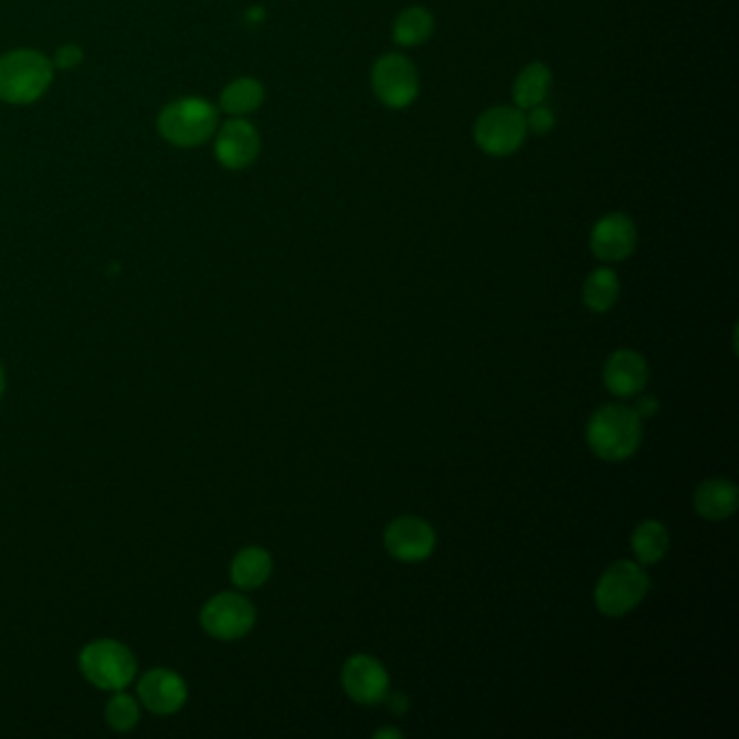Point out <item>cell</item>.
Wrapping results in <instances>:
<instances>
[{
    "mask_svg": "<svg viewBox=\"0 0 739 739\" xmlns=\"http://www.w3.org/2000/svg\"><path fill=\"white\" fill-rule=\"evenodd\" d=\"M345 694L358 705L382 703L391 689V679L382 662L371 655H353L341 671Z\"/></svg>",
    "mask_w": 739,
    "mask_h": 739,
    "instance_id": "30bf717a",
    "label": "cell"
},
{
    "mask_svg": "<svg viewBox=\"0 0 739 739\" xmlns=\"http://www.w3.org/2000/svg\"><path fill=\"white\" fill-rule=\"evenodd\" d=\"M139 703L124 694L122 689L115 692L112 696V700L107 703V711H105V718H107V725L114 729V731H119V733H126L130 729L137 727L139 722Z\"/></svg>",
    "mask_w": 739,
    "mask_h": 739,
    "instance_id": "7402d4cb",
    "label": "cell"
},
{
    "mask_svg": "<svg viewBox=\"0 0 739 739\" xmlns=\"http://www.w3.org/2000/svg\"><path fill=\"white\" fill-rule=\"evenodd\" d=\"M522 114H525V122H527V130H531L536 135H547L556 126V115L545 105H538V107H534L529 112H522Z\"/></svg>",
    "mask_w": 739,
    "mask_h": 739,
    "instance_id": "603a6c76",
    "label": "cell"
},
{
    "mask_svg": "<svg viewBox=\"0 0 739 739\" xmlns=\"http://www.w3.org/2000/svg\"><path fill=\"white\" fill-rule=\"evenodd\" d=\"M137 694L141 698V705L159 716H171L180 711L189 696L187 683L168 668H152L144 673L137 682Z\"/></svg>",
    "mask_w": 739,
    "mask_h": 739,
    "instance_id": "7c38bea8",
    "label": "cell"
},
{
    "mask_svg": "<svg viewBox=\"0 0 739 739\" xmlns=\"http://www.w3.org/2000/svg\"><path fill=\"white\" fill-rule=\"evenodd\" d=\"M200 623L215 640H241L256 623V610L245 597L236 592H222L207 601L200 612Z\"/></svg>",
    "mask_w": 739,
    "mask_h": 739,
    "instance_id": "ba28073f",
    "label": "cell"
},
{
    "mask_svg": "<svg viewBox=\"0 0 739 739\" xmlns=\"http://www.w3.org/2000/svg\"><path fill=\"white\" fill-rule=\"evenodd\" d=\"M603 382L616 398H635L648 382V365L642 353L619 349L605 362Z\"/></svg>",
    "mask_w": 739,
    "mask_h": 739,
    "instance_id": "5bb4252c",
    "label": "cell"
},
{
    "mask_svg": "<svg viewBox=\"0 0 739 739\" xmlns=\"http://www.w3.org/2000/svg\"><path fill=\"white\" fill-rule=\"evenodd\" d=\"M83 677L98 689L119 692L137 677V659L133 651L117 640H96L78 655Z\"/></svg>",
    "mask_w": 739,
    "mask_h": 739,
    "instance_id": "3957f363",
    "label": "cell"
},
{
    "mask_svg": "<svg viewBox=\"0 0 739 739\" xmlns=\"http://www.w3.org/2000/svg\"><path fill=\"white\" fill-rule=\"evenodd\" d=\"M671 549V536L664 522L659 520H644L642 525L635 527L631 536V551L637 558L640 564H657L659 560L666 558Z\"/></svg>",
    "mask_w": 739,
    "mask_h": 739,
    "instance_id": "ac0fdd59",
    "label": "cell"
},
{
    "mask_svg": "<svg viewBox=\"0 0 739 739\" xmlns=\"http://www.w3.org/2000/svg\"><path fill=\"white\" fill-rule=\"evenodd\" d=\"M376 738L382 739V738H401V733L399 731H395V729H382V731H378L376 733Z\"/></svg>",
    "mask_w": 739,
    "mask_h": 739,
    "instance_id": "4316f807",
    "label": "cell"
},
{
    "mask_svg": "<svg viewBox=\"0 0 739 739\" xmlns=\"http://www.w3.org/2000/svg\"><path fill=\"white\" fill-rule=\"evenodd\" d=\"M585 441L592 454L608 462H621L637 452L642 443V419L626 405L599 408L585 430Z\"/></svg>",
    "mask_w": 739,
    "mask_h": 739,
    "instance_id": "6da1fadb",
    "label": "cell"
},
{
    "mask_svg": "<svg viewBox=\"0 0 739 739\" xmlns=\"http://www.w3.org/2000/svg\"><path fill=\"white\" fill-rule=\"evenodd\" d=\"M4 371H2V367H0V398H2V393H4Z\"/></svg>",
    "mask_w": 739,
    "mask_h": 739,
    "instance_id": "83f0119b",
    "label": "cell"
},
{
    "mask_svg": "<svg viewBox=\"0 0 739 739\" xmlns=\"http://www.w3.org/2000/svg\"><path fill=\"white\" fill-rule=\"evenodd\" d=\"M55 65L38 51H13L0 57V101L31 105L46 94Z\"/></svg>",
    "mask_w": 739,
    "mask_h": 739,
    "instance_id": "7a4b0ae2",
    "label": "cell"
},
{
    "mask_svg": "<svg viewBox=\"0 0 739 739\" xmlns=\"http://www.w3.org/2000/svg\"><path fill=\"white\" fill-rule=\"evenodd\" d=\"M265 101V89L256 78H236L222 92V109L230 115L252 114Z\"/></svg>",
    "mask_w": 739,
    "mask_h": 739,
    "instance_id": "44dd1931",
    "label": "cell"
},
{
    "mask_svg": "<svg viewBox=\"0 0 739 739\" xmlns=\"http://www.w3.org/2000/svg\"><path fill=\"white\" fill-rule=\"evenodd\" d=\"M218 130V109L202 98H180L159 115V133L178 148H193L209 141Z\"/></svg>",
    "mask_w": 739,
    "mask_h": 739,
    "instance_id": "277c9868",
    "label": "cell"
},
{
    "mask_svg": "<svg viewBox=\"0 0 739 739\" xmlns=\"http://www.w3.org/2000/svg\"><path fill=\"white\" fill-rule=\"evenodd\" d=\"M637 245V228L625 213H610L601 218L590 232L592 254L603 263H621L633 254Z\"/></svg>",
    "mask_w": 739,
    "mask_h": 739,
    "instance_id": "8fae6325",
    "label": "cell"
},
{
    "mask_svg": "<svg viewBox=\"0 0 739 739\" xmlns=\"http://www.w3.org/2000/svg\"><path fill=\"white\" fill-rule=\"evenodd\" d=\"M739 506L738 486L729 479H707L694 493V508L703 518L725 520L733 516Z\"/></svg>",
    "mask_w": 739,
    "mask_h": 739,
    "instance_id": "9a60e30c",
    "label": "cell"
},
{
    "mask_svg": "<svg viewBox=\"0 0 739 739\" xmlns=\"http://www.w3.org/2000/svg\"><path fill=\"white\" fill-rule=\"evenodd\" d=\"M384 700H387L389 709H391L393 714H398V716L405 714L408 707H410V700H408V696H405L403 692H391V689H389V694L384 696Z\"/></svg>",
    "mask_w": 739,
    "mask_h": 739,
    "instance_id": "484cf974",
    "label": "cell"
},
{
    "mask_svg": "<svg viewBox=\"0 0 739 739\" xmlns=\"http://www.w3.org/2000/svg\"><path fill=\"white\" fill-rule=\"evenodd\" d=\"M371 89L389 109H405L419 96V74L414 63L399 53L378 59L371 70Z\"/></svg>",
    "mask_w": 739,
    "mask_h": 739,
    "instance_id": "52a82bcc",
    "label": "cell"
},
{
    "mask_svg": "<svg viewBox=\"0 0 739 739\" xmlns=\"http://www.w3.org/2000/svg\"><path fill=\"white\" fill-rule=\"evenodd\" d=\"M633 412L640 416V419H648V416H655L659 412V401L653 398V395H646V398L637 399Z\"/></svg>",
    "mask_w": 739,
    "mask_h": 739,
    "instance_id": "d4e9b609",
    "label": "cell"
},
{
    "mask_svg": "<svg viewBox=\"0 0 739 739\" xmlns=\"http://www.w3.org/2000/svg\"><path fill=\"white\" fill-rule=\"evenodd\" d=\"M272 570H274V560L265 549L245 547L234 556L230 564V579L241 590H256L263 583H267V579L272 577Z\"/></svg>",
    "mask_w": 739,
    "mask_h": 739,
    "instance_id": "2e32d148",
    "label": "cell"
},
{
    "mask_svg": "<svg viewBox=\"0 0 739 739\" xmlns=\"http://www.w3.org/2000/svg\"><path fill=\"white\" fill-rule=\"evenodd\" d=\"M432 33H434V18L423 7L403 9L393 24V40L405 49L425 44L432 38Z\"/></svg>",
    "mask_w": 739,
    "mask_h": 739,
    "instance_id": "ffe728a7",
    "label": "cell"
},
{
    "mask_svg": "<svg viewBox=\"0 0 739 739\" xmlns=\"http://www.w3.org/2000/svg\"><path fill=\"white\" fill-rule=\"evenodd\" d=\"M525 114L516 107H493L477 117L473 139L488 157H510L527 139Z\"/></svg>",
    "mask_w": 739,
    "mask_h": 739,
    "instance_id": "8992f818",
    "label": "cell"
},
{
    "mask_svg": "<svg viewBox=\"0 0 739 739\" xmlns=\"http://www.w3.org/2000/svg\"><path fill=\"white\" fill-rule=\"evenodd\" d=\"M81 61H83V51H81L76 44H65V46L59 49L53 65H57L61 70H72V67H76Z\"/></svg>",
    "mask_w": 739,
    "mask_h": 739,
    "instance_id": "cb8c5ba5",
    "label": "cell"
},
{
    "mask_svg": "<svg viewBox=\"0 0 739 739\" xmlns=\"http://www.w3.org/2000/svg\"><path fill=\"white\" fill-rule=\"evenodd\" d=\"M581 297L592 313H608L610 308H614L621 297V281L616 272L610 267L594 270L583 283Z\"/></svg>",
    "mask_w": 739,
    "mask_h": 739,
    "instance_id": "d6986e66",
    "label": "cell"
},
{
    "mask_svg": "<svg viewBox=\"0 0 739 739\" xmlns=\"http://www.w3.org/2000/svg\"><path fill=\"white\" fill-rule=\"evenodd\" d=\"M261 152L258 130L245 119H230L218 133L215 157L228 170H243L256 161Z\"/></svg>",
    "mask_w": 739,
    "mask_h": 739,
    "instance_id": "4fadbf2b",
    "label": "cell"
},
{
    "mask_svg": "<svg viewBox=\"0 0 739 739\" xmlns=\"http://www.w3.org/2000/svg\"><path fill=\"white\" fill-rule=\"evenodd\" d=\"M551 89V70L545 63H529L520 70L513 87L514 105L520 112H529L545 105Z\"/></svg>",
    "mask_w": 739,
    "mask_h": 739,
    "instance_id": "e0dca14e",
    "label": "cell"
},
{
    "mask_svg": "<svg viewBox=\"0 0 739 739\" xmlns=\"http://www.w3.org/2000/svg\"><path fill=\"white\" fill-rule=\"evenodd\" d=\"M384 547L399 562H421L432 556L436 534L419 516H399L384 531Z\"/></svg>",
    "mask_w": 739,
    "mask_h": 739,
    "instance_id": "9c48e42d",
    "label": "cell"
},
{
    "mask_svg": "<svg viewBox=\"0 0 739 739\" xmlns=\"http://www.w3.org/2000/svg\"><path fill=\"white\" fill-rule=\"evenodd\" d=\"M651 581L644 569L635 562L621 560L605 570L594 588V605L610 619H621L637 608L648 594Z\"/></svg>",
    "mask_w": 739,
    "mask_h": 739,
    "instance_id": "5b68a950",
    "label": "cell"
}]
</instances>
